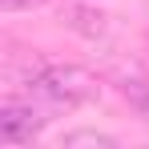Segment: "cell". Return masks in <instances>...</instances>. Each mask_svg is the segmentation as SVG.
<instances>
[{
	"instance_id": "obj_3",
	"label": "cell",
	"mask_w": 149,
	"mask_h": 149,
	"mask_svg": "<svg viewBox=\"0 0 149 149\" xmlns=\"http://www.w3.org/2000/svg\"><path fill=\"white\" fill-rule=\"evenodd\" d=\"M61 20H65V28H73L77 36H85V40H97V36H105V32H109L105 12H101V8H93V4H77V0L61 8Z\"/></svg>"
},
{
	"instance_id": "obj_5",
	"label": "cell",
	"mask_w": 149,
	"mask_h": 149,
	"mask_svg": "<svg viewBox=\"0 0 149 149\" xmlns=\"http://www.w3.org/2000/svg\"><path fill=\"white\" fill-rule=\"evenodd\" d=\"M121 93H125V101L133 105V113L141 117V121L149 125V81H121Z\"/></svg>"
},
{
	"instance_id": "obj_6",
	"label": "cell",
	"mask_w": 149,
	"mask_h": 149,
	"mask_svg": "<svg viewBox=\"0 0 149 149\" xmlns=\"http://www.w3.org/2000/svg\"><path fill=\"white\" fill-rule=\"evenodd\" d=\"M45 0H0L4 12H28V8H40Z\"/></svg>"
},
{
	"instance_id": "obj_1",
	"label": "cell",
	"mask_w": 149,
	"mask_h": 149,
	"mask_svg": "<svg viewBox=\"0 0 149 149\" xmlns=\"http://www.w3.org/2000/svg\"><path fill=\"white\" fill-rule=\"evenodd\" d=\"M28 93L56 109H77L97 97V81L77 65H40L36 73H28Z\"/></svg>"
},
{
	"instance_id": "obj_4",
	"label": "cell",
	"mask_w": 149,
	"mask_h": 149,
	"mask_svg": "<svg viewBox=\"0 0 149 149\" xmlns=\"http://www.w3.org/2000/svg\"><path fill=\"white\" fill-rule=\"evenodd\" d=\"M65 149H77V145H97V149H117V137L113 133H101V129H73L61 137Z\"/></svg>"
},
{
	"instance_id": "obj_2",
	"label": "cell",
	"mask_w": 149,
	"mask_h": 149,
	"mask_svg": "<svg viewBox=\"0 0 149 149\" xmlns=\"http://www.w3.org/2000/svg\"><path fill=\"white\" fill-rule=\"evenodd\" d=\"M45 121H49V117H40L32 105H20V101H4V109H0V133H4L8 145L32 141V137L45 129Z\"/></svg>"
}]
</instances>
